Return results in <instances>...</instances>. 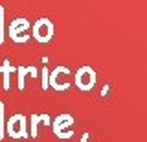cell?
I'll return each instance as SVG.
<instances>
[{
	"instance_id": "cell-5",
	"label": "cell",
	"mask_w": 147,
	"mask_h": 142,
	"mask_svg": "<svg viewBox=\"0 0 147 142\" xmlns=\"http://www.w3.org/2000/svg\"><path fill=\"white\" fill-rule=\"evenodd\" d=\"M72 124H74V116H72V114H59V116L53 120V124H52L53 133L59 137V139H70L72 131L64 129V127L72 126Z\"/></svg>"
},
{
	"instance_id": "cell-1",
	"label": "cell",
	"mask_w": 147,
	"mask_h": 142,
	"mask_svg": "<svg viewBox=\"0 0 147 142\" xmlns=\"http://www.w3.org/2000/svg\"><path fill=\"white\" fill-rule=\"evenodd\" d=\"M53 24L50 19H46V17H40L39 20L33 24V31H31V35L35 37V41H39V43H50L53 37Z\"/></svg>"
},
{
	"instance_id": "cell-11",
	"label": "cell",
	"mask_w": 147,
	"mask_h": 142,
	"mask_svg": "<svg viewBox=\"0 0 147 142\" xmlns=\"http://www.w3.org/2000/svg\"><path fill=\"white\" fill-rule=\"evenodd\" d=\"M4 43V7L0 6V44Z\"/></svg>"
},
{
	"instance_id": "cell-3",
	"label": "cell",
	"mask_w": 147,
	"mask_h": 142,
	"mask_svg": "<svg viewBox=\"0 0 147 142\" xmlns=\"http://www.w3.org/2000/svg\"><path fill=\"white\" fill-rule=\"evenodd\" d=\"M96 79H98V76H96L94 68L92 67H81L79 70L76 72L74 83H76V87L81 89V90H90L92 87L96 85Z\"/></svg>"
},
{
	"instance_id": "cell-9",
	"label": "cell",
	"mask_w": 147,
	"mask_h": 142,
	"mask_svg": "<svg viewBox=\"0 0 147 142\" xmlns=\"http://www.w3.org/2000/svg\"><path fill=\"white\" fill-rule=\"evenodd\" d=\"M17 72H18V89H24V77H26V74H28V68L26 67H18L17 68Z\"/></svg>"
},
{
	"instance_id": "cell-4",
	"label": "cell",
	"mask_w": 147,
	"mask_h": 142,
	"mask_svg": "<svg viewBox=\"0 0 147 142\" xmlns=\"http://www.w3.org/2000/svg\"><path fill=\"white\" fill-rule=\"evenodd\" d=\"M28 30H30V22H28L24 17H18V19H15L11 24H9L7 33L15 43L22 44V43H26V41L30 39V35H20V31H28Z\"/></svg>"
},
{
	"instance_id": "cell-10",
	"label": "cell",
	"mask_w": 147,
	"mask_h": 142,
	"mask_svg": "<svg viewBox=\"0 0 147 142\" xmlns=\"http://www.w3.org/2000/svg\"><path fill=\"white\" fill-rule=\"evenodd\" d=\"M40 76H42V90H48V87H50V72H48V68H42V72H40Z\"/></svg>"
},
{
	"instance_id": "cell-7",
	"label": "cell",
	"mask_w": 147,
	"mask_h": 142,
	"mask_svg": "<svg viewBox=\"0 0 147 142\" xmlns=\"http://www.w3.org/2000/svg\"><path fill=\"white\" fill-rule=\"evenodd\" d=\"M15 72V68L9 65V59H4V63L0 65V74H4V89H9V74Z\"/></svg>"
},
{
	"instance_id": "cell-8",
	"label": "cell",
	"mask_w": 147,
	"mask_h": 142,
	"mask_svg": "<svg viewBox=\"0 0 147 142\" xmlns=\"http://www.w3.org/2000/svg\"><path fill=\"white\" fill-rule=\"evenodd\" d=\"M4 107H6V105H4L2 102H0V139H4V133H6V120H4Z\"/></svg>"
},
{
	"instance_id": "cell-6",
	"label": "cell",
	"mask_w": 147,
	"mask_h": 142,
	"mask_svg": "<svg viewBox=\"0 0 147 142\" xmlns=\"http://www.w3.org/2000/svg\"><path fill=\"white\" fill-rule=\"evenodd\" d=\"M40 122L50 124V116L46 113L44 114H31V116H30V133H31L30 137H33V139L37 137V126H39Z\"/></svg>"
},
{
	"instance_id": "cell-12",
	"label": "cell",
	"mask_w": 147,
	"mask_h": 142,
	"mask_svg": "<svg viewBox=\"0 0 147 142\" xmlns=\"http://www.w3.org/2000/svg\"><path fill=\"white\" fill-rule=\"evenodd\" d=\"M28 72H30L31 76H37V74H39V72H37V68H35V67H28Z\"/></svg>"
},
{
	"instance_id": "cell-2",
	"label": "cell",
	"mask_w": 147,
	"mask_h": 142,
	"mask_svg": "<svg viewBox=\"0 0 147 142\" xmlns=\"http://www.w3.org/2000/svg\"><path fill=\"white\" fill-rule=\"evenodd\" d=\"M6 131L9 137L13 139H26L28 131H26V116L24 114H13L9 120H6Z\"/></svg>"
}]
</instances>
